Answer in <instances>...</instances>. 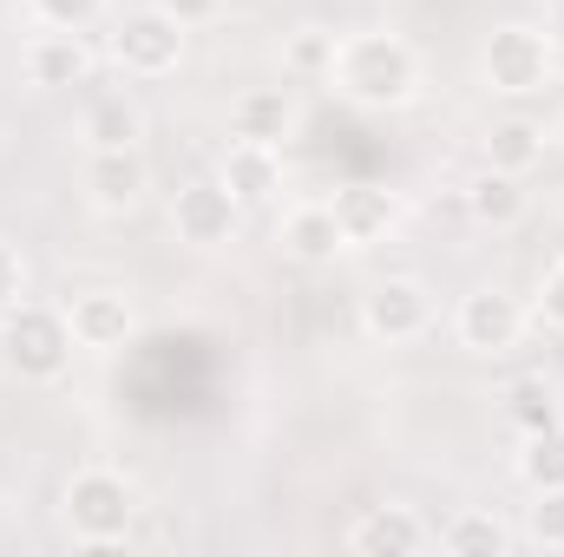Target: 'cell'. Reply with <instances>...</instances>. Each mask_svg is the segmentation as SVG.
I'll return each mask as SVG.
<instances>
[{"label":"cell","mask_w":564,"mask_h":557,"mask_svg":"<svg viewBox=\"0 0 564 557\" xmlns=\"http://www.w3.org/2000/svg\"><path fill=\"white\" fill-rule=\"evenodd\" d=\"M328 86L355 112H401V106L421 99V53L394 26H355V33L335 40Z\"/></svg>","instance_id":"cell-1"},{"label":"cell","mask_w":564,"mask_h":557,"mask_svg":"<svg viewBox=\"0 0 564 557\" xmlns=\"http://www.w3.org/2000/svg\"><path fill=\"white\" fill-rule=\"evenodd\" d=\"M139 479L119 466H79L59 492V525L79 551H119L139 532Z\"/></svg>","instance_id":"cell-2"},{"label":"cell","mask_w":564,"mask_h":557,"mask_svg":"<svg viewBox=\"0 0 564 557\" xmlns=\"http://www.w3.org/2000/svg\"><path fill=\"white\" fill-rule=\"evenodd\" d=\"M73 354H79V341H73V321H66L59 302H33L26 295V302H13L0 315V368L13 381L53 387V381L73 374Z\"/></svg>","instance_id":"cell-3"},{"label":"cell","mask_w":564,"mask_h":557,"mask_svg":"<svg viewBox=\"0 0 564 557\" xmlns=\"http://www.w3.org/2000/svg\"><path fill=\"white\" fill-rule=\"evenodd\" d=\"M479 86L492 92V99H532V92H545L552 86V73H558V46H552V33L545 26H532V20H499L486 40H479Z\"/></svg>","instance_id":"cell-4"},{"label":"cell","mask_w":564,"mask_h":557,"mask_svg":"<svg viewBox=\"0 0 564 557\" xmlns=\"http://www.w3.org/2000/svg\"><path fill=\"white\" fill-rule=\"evenodd\" d=\"M525 335H532V302L512 295V288H499V282L466 288L459 308H453V341L466 354H479V361H506Z\"/></svg>","instance_id":"cell-5"},{"label":"cell","mask_w":564,"mask_h":557,"mask_svg":"<svg viewBox=\"0 0 564 557\" xmlns=\"http://www.w3.org/2000/svg\"><path fill=\"white\" fill-rule=\"evenodd\" d=\"M184 46H191V33L164 13V7H132V13H119L112 20V40H106V53H112V66L126 73V79H171L177 66H184Z\"/></svg>","instance_id":"cell-6"},{"label":"cell","mask_w":564,"mask_h":557,"mask_svg":"<svg viewBox=\"0 0 564 557\" xmlns=\"http://www.w3.org/2000/svg\"><path fill=\"white\" fill-rule=\"evenodd\" d=\"M171 237L184 243V250H197V256H210V250H230L237 243V230H243V204L230 197V184L217 177V171H204V177H184L177 190H171Z\"/></svg>","instance_id":"cell-7"},{"label":"cell","mask_w":564,"mask_h":557,"mask_svg":"<svg viewBox=\"0 0 564 557\" xmlns=\"http://www.w3.org/2000/svg\"><path fill=\"white\" fill-rule=\"evenodd\" d=\"M361 335L375 348H414L426 328H433V288L421 276H381L361 288V308H355Z\"/></svg>","instance_id":"cell-8"},{"label":"cell","mask_w":564,"mask_h":557,"mask_svg":"<svg viewBox=\"0 0 564 557\" xmlns=\"http://www.w3.org/2000/svg\"><path fill=\"white\" fill-rule=\"evenodd\" d=\"M66 321H73V341H79V354H126L132 341H139V302H132V288H112V282H93V288H73L66 302Z\"/></svg>","instance_id":"cell-9"},{"label":"cell","mask_w":564,"mask_h":557,"mask_svg":"<svg viewBox=\"0 0 564 557\" xmlns=\"http://www.w3.org/2000/svg\"><path fill=\"white\" fill-rule=\"evenodd\" d=\"M20 73L26 86L40 92H66V86H86L99 73V53L86 33H66V26H33L26 46H20Z\"/></svg>","instance_id":"cell-10"},{"label":"cell","mask_w":564,"mask_h":557,"mask_svg":"<svg viewBox=\"0 0 564 557\" xmlns=\"http://www.w3.org/2000/svg\"><path fill=\"white\" fill-rule=\"evenodd\" d=\"M79 190H86V204L99 217H132L151 197V157H144V144H132V151H86Z\"/></svg>","instance_id":"cell-11"},{"label":"cell","mask_w":564,"mask_h":557,"mask_svg":"<svg viewBox=\"0 0 564 557\" xmlns=\"http://www.w3.org/2000/svg\"><path fill=\"white\" fill-rule=\"evenodd\" d=\"M348 551L355 557H421V551H433V525L414 505L388 499V505H368L348 525Z\"/></svg>","instance_id":"cell-12"},{"label":"cell","mask_w":564,"mask_h":557,"mask_svg":"<svg viewBox=\"0 0 564 557\" xmlns=\"http://www.w3.org/2000/svg\"><path fill=\"white\" fill-rule=\"evenodd\" d=\"M276 243L289 263H302V270H322V263H335V256H348V237H341V223H335V204L328 197H308V204H289L276 223Z\"/></svg>","instance_id":"cell-13"},{"label":"cell","mask_w":564,"mask_h":557,"mask_svg":"<svg viewBox=\"0 0 564 557\" xmlns=\"http://www.w3.org/2000/svg\"><path fill=\"white\" fill-rule=\"evenodd\" d=\"M335 223H341V237H348V250H375V243H388L394 230H401V190H388V184H341L335 197Z\"/></svg>","instance_id":"cell-14"},{"label":"cell","mask_w":564,"mask_h":557,"mask_svg":"<svg viewBox=\"0 0 564 557\" xmlns=\"http://www.w3.org/2000/svg\"><path fill=\"white\" fill-rule=\"evenodd\" d=\"M144 132H151V119H144L132 86H106L79 106V144L86 151H132V144H144Z\"/></svg>","instance_id":"cell-15"},{"label":"cell","mask_w":564,"mask_h":557,"mask_svg":"<svg viewBox=\"0 0 564 557\" xmlns=\"http://www.w3.org/2000/svg\"><path fill=\"white\" fill-rule=\"evenodd\" d=\"M217 177L230 184V197L243 210H263L282 197V144H257V139H230L217 157Z\"/></svg>","instance_id":"cell-16"},{"label":"cell","mask_w":564,"mask_h":557,"mask_svg":"<svg viewBox=\"0 0 564 557\" xmlns=\"http://www.w3.org/2000/svg\"><path fill=\"white\" fill-rule=\"evenodd\" d=\"M466 217L479 223V230H519L525 217H532V190H525V177H512V171H492V164H479L473 177H466Z\"/></svg>","instance_id":"cell-17"},{"label":"cell","mask_w":564,"mask_h":557,"mask_svg":"<svg viewBox=\"0 0 564 557\" xmlns=\"http://www.w3.org/2000/svg\"><path fill=\"white\" fill-rule=\"evenodd\" d=\"M302 132V106L282 86H250L230 99V139H257V144H282Z\"/></svg>","instance_id":"cell-18"},{"label":"cell","mask_w":564,"mask_h":557,"mask_svg":"<svg viewBox=\"0 0 564 557\" xmlns=\"http://www.w3.org/2000/svg\"><path fill=\"white\" fill-rule=\"evenodd\" d=\"M545 151H552V132H545L539 119L506 112V119H492V125H486V139H479V164L512 171V177H532V171L545 164Z\"/></svg>","instance_id":"cell-19"},{"label":"cell","mask_w":564,"mask_h":557,"mask_svg":"<svg viewBox=\"0 0 564 557\" xmlns=\"http://www.w3.org/2000/svg\"><path fill=\"white\" fill-rule=\"evenodd\" d=\"M512 545H519V532L486 505H459L446 525H433V551L446 557H506Z\"/></svg>","instance_id":"cell-20"},{"label":"cell","mask_w":564,"mask_h":557,"mask_svg":"<svg viewBox=\"0 0 564 557\" xmlns=\"http://www.w3.org/2000/svg\"><path fill=\"white\" fill-rule=\"evenodd\" d=\"M499 407H506V419H512L519 433L564 426V394H558V381H552V374H519V381H506Z\"/></svg>","instance_id":"cell-21"},{"label":"cell","mask_w":564,"mask_h":557,"mask_svg":"<svg viewBox=\"0 0 564 557\" xmlns=\"http://www.w3.org/2000/svg\"><path fill=\"white\" fill-rule=\"evenodd\" d=\"M519 485L525 492H558L564 485V426H545V433H519Z\"/></svg>","instance_id":"cell-22"},{"label":"cell","mask_w":564,"mask_h":557,"mask_svg":"<svg viewBox=\"0 0 564 557\" xmlns=\"http://www.w3.org/2000/svg\"><path fill=\"white\" fill-rule=\"evenodd\" d=\"M335 40H341L335 26H315V20H308V26H295V33L282 40V66H289V73H302V79H328Z\"/></svg>","instance_id":"cell-23"},{"label":"cell","mask_w":564,"mask_h":557,"mask_svg":"<svg viewBox=\"0 0 564 557\" xmlns=\"http://www.w3.org/2000/svg\"><path fill=\"white\" fill-rule=\"evenodd\" d=\"M112 0H26V20L33 26H66V33H86L93 20H106Z\"/></svg>","instance_id":"cell-24"},{"label":"cell","mask_w":564,"mask_h":557,"mask_svg":"<svg viewBox=\"0 0 564 557\" xmlns=\"http://www.w3.org/2000/svg\"><path fill=\"white\" fill-rule=\"evenodd\" d=\"M525 538H532L539 551H564V485L558 492H532V505H525Z\"/></svg>","instance_id":"cell-25"},{"label":"cell","mask_w":564,"mask_h":557,"mask_svg":"<svg viewBox=\"0 0 564 557\" xmlns=\"http://www.w3.org/2000/svg\"><path fill=\"white\" fill-rule=\"evenodd\" d=\"M26 288H33V270H26V250H20L13 237H0V315H7L13 302H26Z\"/></svg>","instance_id":"cell-26"},{"label":"cell","mask_w":564,"mask_h":557,"mask_svg":"<svg viewBox=\"0 0 564 557\" xmlns=\"http://www.w3.org/2000/svg\"><path fill=\"white\" fill-rule=\"evenodd\" d=\"M532 321L539 328H552V335H564V256L539 276V295H532Z\"/></svg>","instance_id":"cell-27"},{"label":"cell","mask_w":564,"mask_h":557,"mask_svg":"<svg viewBox=\"0 0 564 557\" xmlns=\"http://www.w3.org/2000/svg\"><path fill=\"white\" fill-rule=\"evenodd\" d=\"M151 7H164V13H171L184 33H197V26H217L230 0H151Z\"/></svg>","instance_id":"cell-28"},{"label":"cell","mask_w":564,"mask_h":557,"mask_svg":"<svg viewBox=\"0 0 564 557\" xmlns=\"http://www.w3.org/2000/svg\"><path fill=\"white\" fill-rule=\"evenodd\" d=\"M545 33H552V46L564 53V0H552V13H545Z\"/></svg>","instance_id":"cell-29"},{"label":"cell","mask_w":564,"mask_h":557,"mask_svg":"<svg viewBox=\"0 0 564 557\" xmlns=\"http://www.w3.org/2000/svg\"><path fill=\"white\" fill-rule=\"evenodd\" d=\"M552 144H558V151H564V112H558V119H552Z\"/></svg>","instance_id":"cell-30"}]
</instances>
